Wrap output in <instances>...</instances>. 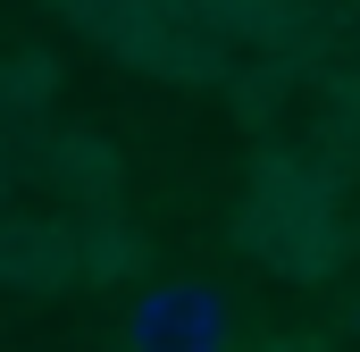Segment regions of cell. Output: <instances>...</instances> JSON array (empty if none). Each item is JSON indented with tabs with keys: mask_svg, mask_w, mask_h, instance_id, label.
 Listing matches in <instances>:
<instances>
[{
	"mask_svg": "<svg viewBox=\"0 0 360 352\" xmlns=\"http://www.w3.org/2000/svg\"><path fill=\"white\" fill-rule=\"evenodd\" d=\"M352 327H360V319H352Z\"/></svg>",
	"mask_w": 360,
	"mask_h": 352,
	"instance_id": "obj_2",
	"label": "cell"
},
{
	"mask_svg": "<svg viewBox=\"0 0 360 352\" xmlns=\"http://www.w3.org/2000/svg\"><path fill=\"white\" fill-rule=\"evenodd\" d=\"M235 319H226V294L218 285H151L134 310H126V352H226Z\"/></svg>",
	"mask_w": 360,
	"mask_h": 352,
	"instance_id": "obj_1",
	"label": "cell"
}]
</instances>
